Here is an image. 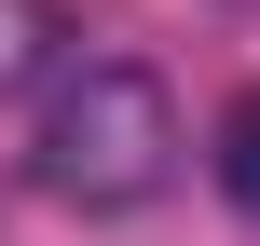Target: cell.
Returning <instances> with one entry per match:
<instances>
[{
  "label": "cell",
  "instance_id": "1",
  "mask_svg": "<svg viewBox=\"0 0 260 246\" xmlns=\"http://www.w3.org/2000/svg\"><path fill=\"white\" fill-rule=\"evenodd\" d=\"M165 178H178V96H165L137 55L69 68L55 110H41V192L82 205V219H123V205H151Z\"/></svg>",
  "mask_w": 260,
  "mask_h": 246
},
{
  "label": "cell",
  "instance_id": "2",
  "mask_svg": "<svg viewBox=\"0 0 260 246\" xmlns=\"http://www.w3.org/2000/svg\"><path fill=\"white\" fill-rule=\"evenodd\" d=\"M55 41H69V14H55V0H0V110L55 68Z\"/></svg>",
  "mask_w": 260,
  "mask_h": 246
},
{
  "label": "cell",
  "instance_id": "3",
  "mask_svg": "<svg viewBox=\"0 0 260 246\" xmlns=\"http://www.w3.org/2000/svg\"><path fill=\"white\" fill-rule=\"evenodd\" d=\"M219 192L260 219V96H233V110H219Z\"/></svg>",
  "mask_w": 260,
  "mask_h": 246
}]
</instances>
